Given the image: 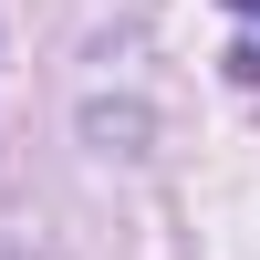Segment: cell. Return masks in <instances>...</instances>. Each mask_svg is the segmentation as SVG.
Returning a JSON list of instances; mask_svg holds the SVG:
<instances>
[{
    "mask_svg": "<svg viewBox=\"0 0 260 260\" xmlns=\"http://www.w3.org/2000/svg\"><path fill=\"white\" fill-rule=\"evenodd\" d=\"M229 11H240V21H250V31H240V42H229V73H240V83H260V0H229Z\"/></svg>",
    "mask_w": 260,
    "mask_h": 260,
    "instance_id": "cell-1",
    "label": "cell"
}]
</instances>
